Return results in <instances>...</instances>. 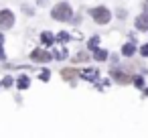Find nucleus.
Instances as JSON below:
<instances>
[{
  "instance_id": "9d476101",
  "label": "nucleus",
  "mask_w": 148,
  "mask_h": 138,
  "mask_svg": "<svg viewBox=\"0 0 148 138\" xmlns=\"http://www.w3.org/2000/svg\"><path fill=\"white\" fill-rule=\"evenodd\" d=\"M97 43H99V39H97V37H93V39H89V45H87V47H89L91 51H95V47H97Z\"/></svg>"
},
{
  "instance_id": "ddd939ff",
  "label": "nucleus",
  "mask_w": 148,
  "mask_h": 138,
  "mask_svg": "<svg viewBox=\"0 0 148 138\" xmlns=\"http://www.w3.org/2000/svg\"><path fill=\"white\" fill-rule=\"evenodd\" d=\"M77 61H87V53H77Z\"/></svg>"
},
{
  "instance_id": "20e7f679",
  "label": "nucleus",
  "mask_w": 148,
  "mask_h": 138,
  "mask_svg": "<svg viewBox=\"0 0 148 138\" xmlns=\"http://www.w3.org/2000/svg\"><path fill=\"white\" fill-rule=\"evenodd\" d=\"M31 59H33V61H49L51 55H49L47 51H43V49H35V51L31 53Z\"/></svg>"
},
{
  "instance_id": "f8f14e48",
  "label": "nucleus",
  "mask_w": 148,
  "mask_h": 138,
  "mask_svg": "<svg viewBox=\"0 0 148 138\" xmlns=\"http://www.w3.org/2000/svg\"><path fill=\"white\" fill-rule=\"evenodd\" d=\"M18 87H21V89H25V87H29V79H27V77H23V79H18Z\"/></svg>"
},
{
  "instance_id": "423d86ee",
  "label": "nucleus",
  "mask_w": 148,
  "mask_h": 138,
  "mask_svg": "<svg viewBox=\"0 0 148 138\" xmlns=\"http://www.w3.org/2000/svg\"><path fill=\"white\" fill-rule=\"evenodd\" d=\"M61 75H63L65 79H73V77H77V75H79V71H77V69H63V71H61Z\"/></svg>"
},
{
  "instance_id": "1a4fd4ad",
  "label": "nucleus",
  "mask_w": 148,
  "mask_h": 138,
  "mask_svg": "<svg viewBox=\"0 0 148 138\" xmlns=\"http://www.w3.org/2000/svg\"><path fill=\"white\" fill-rule=\"evenodd\" d=\"M114 77H116V81H120V83H128V81H130V77H126L124 73H116Z\"/></svg>"
},
{
  "instance_id": "f03ea898",
  "label": "nucleus",
  "mask_w": 148,
  "mask_h": 138,
  "mask_svg": "<svg viewBox=\"0 0 148 138\" xmlns=\"http://www.w3.org/2000/svg\"><path fill=\"white\" fill-rule=\"evenodd\" d=\"M91 16H93V21H95V23H99V25H106V23H110V19H112V12H110L106 6H95V8L91 10Z\"/></svg>"
},
{
  "instance_id": "6e6552de",
  "label": "nucleus",
  "mask_w": 148,
  "mask_h": 138,
  "mask_svg": "<svg viewBox=\"0 0 148 138\" xmlns=\"http://www.w3.org/2000/svg\"><path fill=\"white\" fill-rule=\"evenodd\" d=\"M122 53H124L126 57H130V55H134V47H132V45H124V49H122Z\"/></svg>"
},
{
  "instance_id": "4468645a",
  "label": "nucleus",
  "mask_w": 148,
  "mask_h": 138,
  "mask_svg": "<svg viewBox=\"0 0 148 138\" xmlns=\"http://www.w3.org/2000/svg\"><path fill=\"white\" fill-rule=\"evenodd\" d=\"M140 53H142V55H144V57H148V45H144V47H142V49H140Z\"/></svg>"
},
{
  "instance_id": "dca6fc26",
  "label": "nucleus",
  "mask_w": 148,
  "mask_h": 138,
  "mask_svg": "<svg viewBox=\"0 0 148 138\" xmlns=\"http://www.w3.org/2000/svg\"><path fill=\"white\" fill-rule=\"evenodd\" d=\"M146 10H148V4H146Z\"/></svg>"
},
{
  "instance_id": "0eeeda50",
  "label": "nucleus",
  "mask_w": 148,
  "mask_h": 138,
  "mask_svg": "<svg viewBox=\"0 0 148 138\" xmlns=\"http://www.w3.org/2000/svg\"><path fill=\"white\" fill-rule=\"evenodd\" d=\"M41 39H43V43H47V45H51V43H53V35H51V33H43V35H41Z\"/></svg>"
},
{
  "instance_id": "9b49d317",
  "label": "nucleus",
  "mask_w": 148,
  "mask_h": 138,
  "mask_svg": "<svg viewBox=\"0 0 148 138\" xmlns=\"http://www.w3.org/2000/svg\"><path fill=\"white\" fill-rule=\"evenodd\" d=\"M106 57H108V53H106V51H95V59H97V61H103Z\"/></svg>"
},
{
  "instance_id": "39448f33",
  "label": "nucleus",
  "mask_w": 148,
  "mask_h": 138,
  "mask_svg": "<svg viewBox=\"0 0 148 138\" xmlns=\"http://www.w3.org/2000/svg\"><path fill=\"white\" fill-rule=\"evenodd\" d=\"M136 29L138 31H148V14H140L136 19Z\"/></svg>"
},
{
  "instance_id": "2eb2a0df",
  "label": "nucleus",
  "mask_w": 148,
  "mask_h": 138,
  "mask_svg": "<svg viewBox=\"0 0 148 138\" xmlns=\"http://www.w3.org/2000/svg\"><path fill=\"white\" fill-rule=\"evenodd\" d=\"M41 79L47 81V79H49V71H43V73H41Z\"/></svg>"
},
{
  "instance_id": "f257e3e1",
  "label": "nucleus",
  "mask_w": 148,
  "mask_h": 138,
  "mask_svg": "<svg viewBox=\"0 0 148 138\" xmlns=\"http://www.w3.org/2000/svg\"><path fill=\"white\" fill-rule=\"evenodd\" d=\"M53 19L55 21H63V23H67V21H71L73 19V12H71V6L67 4V2H59L55 8H53Z\"/></svg>"
},
{
  "instance_id": "7ed1b4c3",
  "label": "nucleus",
  "mask_w": 148,
  "mask_h": 138,
  "mask_svg": "<svg viewBox=\"0 0 148 138\" xmlns=\"http://www.w3.org/2000/svg\"><path fill=\"white\" fill-rule=\"evenodd\" d=\"M14 25V14L10 10H2L0 12V29H10Z\"/></svg>"
}]
</instances>
